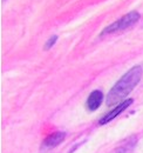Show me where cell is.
Listing matches in <instances>:
<instances>
[{"instance_id":"8992f818","label":"cell","mask_w":143,"mask_h":153,"mask_svg":"<svg viewBox=\"0 0 143 153\" xmlns=\"http://www.w3.org/2000/svg\"><path fill=\"white\" fill-rule=\"evenodd\" d=\"M56 39H57V37H56V36H54V37H52V38H51L49 40H48V42H46V46H45V48H47V50H48V48H51V47L53 46L54 42L56 41Z\"/></svg>"},{"instance_id":"5b68a950","label":"cell","mask_w":143,"mask_h":153,"mask_svg":"<svg viewBox=\"0 0 143 153\" xmlns=\"http://www.w3.org/2000/svg\"><path fill=\"white\" fill-rule=\"evenodd\" d=\"M102 100H103V93L101 91L99 90L93 91L87 99V107L90 111H95L100 107V105L102 104Z\"/></svg>"},{"instance_id":"277c9868","label":"cell","mask_w":143,"mask_h":153,"mask_svg":"<svg viewBox=\"0 0 143 153\" xmlns=\"http://www.w3.org/2000/svg\"><path fill=\"white\" fill-rule=\"evenodd\" d=\"M65 137H66V133H63V132H56V133L51 134V135H48L43 140L42 147H45V149H53V147L57 146L59 144H61L63 141Z\"/></svg>"},{"instance_id":"7a4b0ae2","label":"cell","mask_w":143,"mask_h":153,"mask_svg":"<svg viewBox=\"0 0 143 153\" xmlns=\"http://www.w3.org/2000/svg\"><path fill=\"white\" fill-rule=\"evenodd\" d=\"M140 19V14L137 12H129L128 14H125L123 18L116 20L115 22H113L111 25H109L108 27H106L101 34H108V33H114L117 31H122L125 30L128 27H130L131 25H134L137 20Z\"/></svg>"},{"instance_id":"6da1fadb","label":"cell","mask_w":143,"mask_h":153,"mask_svg":"<svg viewBox=\"0 0 143 153\" xmlns=\"http://www.w3.org/2000/svg\"><path fill=\"white\" fill-rule=\"evenodd\" d=\"M141 78H142L141 66H134L133 68H130L109 91L107 97L108 106H114L125 101V98L135 88V86L140 82Z\"/></svg>"},{"instance_id":"3957f363","label":"cell","mask_w":143,"mask_h":153,"mask_svg":"<svg viewBox=\"0 0 143 153\" xmlns=\"http://www.w3.org/2000/svg\"><path fill=\"white\" fill-rule=\"evenodd\" d=\"M131 104H133V99H127V100H125V101H122V102H121V104H119L114 110H111L109 113H107V114L105 115V117L100 120V124H101V125H103V124L109 123L110 120H113L114 118H116V117L120 114L121 112H123L125 108H127V107H129Z\"/></svg>"}]
</instances>
